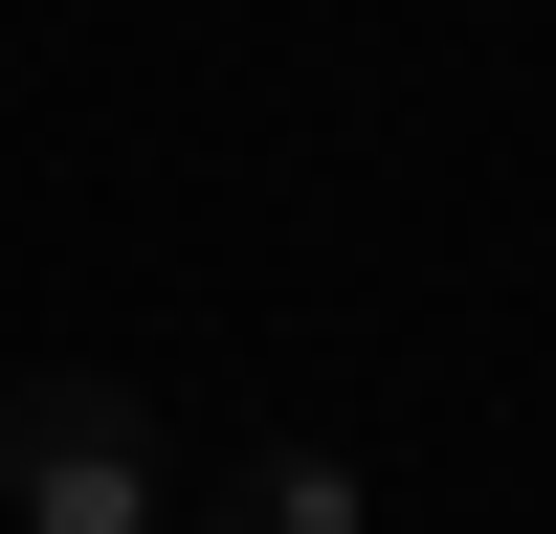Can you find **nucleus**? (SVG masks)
<instances>
[{
	"instance_id": "nucleus-1",
	"label": "nucleus",
	"mask_w": 556,
	"mask_h": 534,
	"mask_svg": "<svg viewBox=\"0 0 556 534\" xmlns=\"http://www.w3.org/2000/svg\"><path fill=\"white\" fill-rule=\"evenodd\" d=\"M0 490H23V534H156V423H134V379H23L0 400Z\"/></svg>"
},
{
	"instance_id": "nucleus-2",
	"label": "nucleus",
	"mask_w": 556,
	"mask_h": 534,
	"mask_svg": "<svg viewBox=\"0 0 556 534\" xmlns=\"http://www.w3.org/2000/svg\"><path fill=\"white\" fill-rule=\"evenodd\" d=\"M201 534H356V468H334V445H245Z\"/></svg>"
}]
</instances>
